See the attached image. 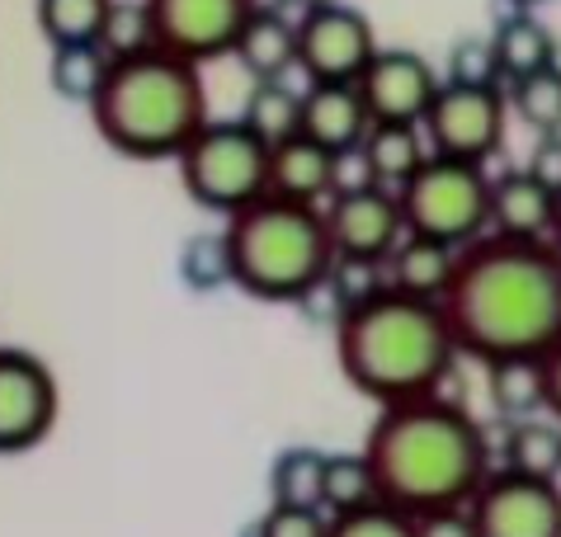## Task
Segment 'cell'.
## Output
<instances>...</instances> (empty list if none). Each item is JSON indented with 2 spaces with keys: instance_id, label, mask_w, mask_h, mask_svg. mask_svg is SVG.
I'll use <instances>...</instances> for the list:
<instances>
[{
  "instance_id": "obj_9",
  "label": "cell",
  "mask_w": 561,
  "mask_h": 537,
  "mask_svg": "<svg viewBox=\"0 0 561 537\" xmlns=\"http://www.w3.org/2000/svg\"><path fill=\"white\" fill-rule=\"evenodd\" d=\"M298 28V71L311 81H358L378 53V34L364 10L345 0H317L302 10Z\"/></svg>"
},
{
  "instance_id": "obj_18",
  "label": "cell",
  "mask_w": 561,
  "mask_h": 537,
  "mask_svg": "<svg viewBox=\"0 0 561 537\" xmlns=\"http://www.w3.org/2000/svg\"><path fill=\"white\" fill-rule=\"evenodd\" d=\"M231 57H237V67L251 76V81H284V76L298 67V28L278 10L255 5L251 20L241 24L237 43H231Z\"/></svg>"
},
{
  "instance_id": "obj_17",
  "label": "cell",
  "mask_w": 561,
  "mask_h": 537,
  "mask_svg": "<svg viewBox=\"0 0 561 537\" xmlns=\"http://www.w3.org/2000/svg\"><path fill=\"white\" fill-rule=\"evenodd\" d=\"M557 194L538 184L528 170H505L491 180V236L505 241H548Z\"/></svg>"
},
{
  "instance_id": "obj_16",
  "label": "cell",
  "mask_w": 561,
  "mask_h": 537,
  "mask_svg": "<svg viewBox=\"0 0 561 537\" xmlns=\"http://www.w3.org/2000/svg\"><path fill=\"white\" fill-rule=\"evenodd\" d=\"M340 165H345V156L325 151L321 141H311L302 133H293L270 147V194L321 208V203L345 184L340 180Z\"/></svg>"
},
{
  "instance_id": "obj_28",
  "label": "cell",
  "mask_w": 561,
  "mask_h": 537,
  "mask_svg": "<svg viewBox=\"0 0 561 537\" xmlns=\"http://www.w3.org/2000/svg\"><path fill=\"white\" fill-rule=\"evenodd\" d=\"M505 100H510V114L534 128L538 137L561 133V67L548 71H534L524 81H510L505 85Z\"/></svg>"
},
{
  "instance_id": "obj_34",
  "label": "cell",
  "mask_w": 561,
  "mask_h": 537,
  "mask_svg": "<svg viewBox=\"0 0 561 537\" xmlns=\"http://www.w3.org/2000/svg\"><path fill=\"white\" fill-rule=\"evenodd\" d=\"M331 533V514L307 510V504H270L255 524V537H325Z\"/></svg>"
},
{
  "instance_id": "obj_19",
  "label": "cell",
  "mask_w": 561,
  "mask_h": 537,
  "mask_svg": "<svg viewBox=\"0 0 561 537\" xmlns=\"http://www.w3.org/2000/svg\"><path fill=\"white\" fill-rule=\"evenodd\" d=\"M462 250L444 245V241H430V236H401L397 250L382 260V274H387V288L397 293H411V297H425V302H439L454 283V268H458Z\"/></svg>"
},
{
  "instance_id": "obj_20",
  "label": "cell",
  "mask_w": 561,
  "mask_h": 537,
  "mask_svg": "<svg viewBox=\"0 0 561 537\" xmlns=\"http://www.w3.org/2000/svg\"><path fill=\"white\" fill-rule=\"evenodd\" d=\"M354 156L364 161L368 184H382L397 194V188L430 161V141L420 133V123H373Z\"/></svg>"
},
{
  "instance_id": "obj_31",
  "label": "cell",
  "mask_w": 561,
  "mask_h": 537,
  "mask_svg": "<svg viewBox=\"0 0 561 537\" xmlns=\"http://www.w3.org/2000/svg\"><path fill=\"white\" fill-rule=\"evenodd\" d=\"M100 43L108 47V57H114V61L133 57V53H147V47H151V20H147L142 0H114Z\"/></svg>"
},
{
  "instance_id": "obj_32",
  "label": "cell",
  "mask_w": 561,
  "mask_h": 537,
  "mask_svg": "<svg viewBox=\"0 0 561 537\" xmlns=\"http://www.w3.org/2000/svg\"><path fill=\"white\" fill-rule=\"evenodd\" d=\"M325 537H415L411 514L392 510V504H364L354 514H335L331 518V533Z\"/></svg>"
},
{
  "instance_id": "obj_38",
  "label": "cell",
  "mask_w": 561,
  "mask_h": 537,
  "mask_svg": "<svg viewBox=\"0 0 561 537\" xmlns=\"http://www.w3.org/2000/svg\"><path fill=\"white\" fill-rule=\"evenodd\" d=\"M548 245L561 255V194H557V208H552V231H548Z\"/></svg>"
},
{
  "instance_id": "obj_24",
  "label": "cell",
  "mask_w": 561,
  "mask_h": 537,
  "mask_svg": "<svg viewBox=\"0 0 561 537\" xmlns=\"http://www.w3.org/2000/svg\"><path fill=\"white\" fill-rule=\"evenodd\" d=\"M486 397H491V410L505 424L542 415V368H538V358L486 363Z\"/></svg>"
},
{
  "instance_id": "obj_26",
  "label": "cell",
  "mask_w": 561,
  "mask_h": 537,
  "mask_svg": "<svg viewBox=\"0 0 561 537\" xmlns=\"http://www.w3.org/2000/svg\"><path fill=\"white\" fill-rule=\"evenodd\" d=\"M364 504H378V481L364 453H325V477H321V510L325 514H354Z\"/></svg>"
},
{
  "instance_id": "obj_30",
  "label": "cell",
  "mask_w": 561,
  "mask_h": 537,
  "mask_svg": "<svg viewBox=\"0 0 561 537\" xmlns=\"http://www.w3.org/2000/svg\"><path fill=\"white\" fill-rule=\"evenodd\" d=\"M180 278H184V288H194V293H213V288H222V283H231L227 236L208 231V236L184 241V250H180Z\"/></svg>"
},
{
  "instance_id": "obj_14",
  "label": "cell",
  "mask_w": 561,
  "mask_h": 537,
  "mask_svg": "<svg viewBox=\"0 0 561 537\" xmlns=\"http://www.w3.org/2000/svg\"><path fill=\"white\" fill-rule=\"evenodd\" d=\"M354 85L364 94L373 123H420L444 81L430 67V57L411 53V47H378Z\"/></svg>"
},
{
  "instance_id": "obj_6",
  "label": "cell",
  "mask_w": 561,
  "mask_h": 537,
  "mask_svg": "<svg viewBox=\"0 0 561 537\" xmlns=\"http://www.w3.org/2000/svg\"><path fill=\"white\" fill-rule=\"evenodd\" d=\"M175 165L190 198L217 217H231L270 194V141L241 118H208L175 156Z\"/></svg>"
},
{
  "instance_id": "obj_4",
  "label": "cell",
  "mask_w": 561,
  "mask_h": 537,
  "mask_svg": "<svg viewBox=\"0 0 561 537\" xmlns=\"http://www.w3.org/2000/svg\"><path fill=\"white\" fill-rule=\"evenodd\" d=\"M90 123L118 156L133 161H175L190 137L208 123V90L194 61L161 47L118 57L90 104Z\"/></svg>"
},
{
  "instance_id": "obj_36",
  "label": "cell",
  "mask_w": 561,
  "mask_h": 537,
  "mask_svg": "<svg viewBox=\"0 0 561 537\" xmlns=\"http://www.w3.org/2000/svg\"><path fill=\"white\" fill-rule=\"evenodd\" d=\"M528 175H534L538 184H548L552 194H561V133H548V137H538V147L534 156H528Z\"/></svg>"
},
{
  "instance_id": "obj_37",
  "label": "cell",
  "mask_w": 561,
  "mask_h": 537,
  "mask_svg": "<svg viewBox=\"0 0 561 537\" xmlns=\"http://www.w3.org/2000/svg\"><path fill=\"white\" fill-rule=\"evenodd\" d=\"M538 368H542V415L561 424V340L538 358Z\"/></svg>"
},
{
  "instance_id": "obj_8",
  "label": "cell",
  "mask_w": 561,
  "mask_h": 537,
  "mask_svg": "<svg viewBox=\"0 0 561 537\" xmlns=\"http://www.w3.org/2000/svg\"><path fill=\"white\" fill-rule=\"evenodd\" d=\"M505 128H510L505 85L444 81L430 104V114L420 118L430 156H454V161H472V165H486L491 156L505 147Z\"/></svg>"
},
{
  "instance_id": "obj_21",
  "label": "cell",
  "mask_w": 561,
  "mask_h": 537,
  "mask_svg": "<svg viewBox=\"0 0 561 537\" xmlns=\"http://www.w3.org/2000/svg\"><path fill=\"white\" fill-rule=\"evenodd\" d=\"M491 53H495V67H501V81L510 85V81H524V76H534V71L557 67V34L534 10H514L495 24Z\"/></svg>"
},
{
  "instance_id": "obj_35",
  "label": "cell",
  "mask_w": 561,
  "mask_h": 537,
  "mask_svg": "<svg viewBox=\"0 0 561 537\" xmlns=\"http://www.w3.org/2000/svg\"><path fill=\"white\" fill-rule=\"evenodd\" d=\"M411 524H415V537H477L467 504H448V510L411 514Z\"/></svg>"
},
{
  "instance_id": "obj_12",
  "label": "cell",
  "mask_w": 561,
  "mask_h": 537,
  "mask_svg": "<svg viewBox=\"0 0 561 537\" xmlns=\"http://www.w3.org/2000/svg\"><path fill=\"white\" fill-rule=\"evenodd\" d=\"M142 5L151 20V47L204 67L231 53L255 0H142Z\"/></svg>"
},
{
  "instance_id": "obj_1",
  "label": "cell",
  "mask_w": 561,
  "mask_h": 537,
  "mask_svg": "<svg viewBox=\"0 0 561 537\" xmlns=\"http://www.w3.org/2000/svg\"><path fill=\"white\" fill-rule=\"evenodd\" d=\"M439 307L458 354L481 368L501 358H542L561 340V255L548 241L481 236L458 255Z\"/></svg>"
},
{
  "instance_id": "obj_15",
  "label": "cell",
  "mask_w": 561,
  "mask_h": 537,
  "mask_svg": "<svg viewBox=\"0 0 561 537\" xmlns=\"http://www.w3.org/2000/svg\"><path fill=\"white\" fill-rule=\"evenodd\" d=\"M373 118H368V104L358 94L354 81H311L302 90V123L298 133L321 141L325 151L335 156H354L358 141L368 137Z\"/></svg>"
},
{
  "instance_id": "obj_29",
  "label": "cell",
  "mask_w": 561,
  "mask_h": 537,
  "mask_svg": "<svg viewBox=\"0 0 561 537\" xmlns=\"http://www.w3.org/2000/svg\"><path fill=\"white\" fill-rule=\"evenodd\" d=\"M321 477H325V453L284 448L270 467L274 504H307V510H321Z\"/></svg>"
},
{
  "instance_id": "obj_10",
  "label": "cell",
  "mask_w": 561,
  "mask_h": 537,
  "mask_svg": "<svg viewBox=\"0 0 561 537\" xmlns=\"http://www.w3.org/2000/svg\"><path fill=\"white\" fill-rule=\"evenodd\" d=\"M61 391L53 368L28 350L0 344V457H20L53 434Z\"/></svg>"
},
{
  "instance_id": "obj_2",
  "label": "cell",
  "mask_w": 561,
  "mask_h": 537,
  "mask_svg": "<svg viewBox=\"0 0 561 537\" xmlns=\"http://www.w3.org/2000/svg\"><path fill=\"white\" fill-rule=\"evenodd\" d=\"M378 481V500L401 514H430L448 504H467L491 477V438L458 401L420 397L382 405L364 448Z\"/></svg>"
},
{
  "instance_id": "obj_3",
  "label": "cell",
  "mask_w": 561,
  "mask_h": 537,
  "mask_svg": "<svg viewBox=\"0 0 561 537\" xmlns=\"http://www.w3.org/2000/svg\"><path fill=\"white\" fill-rule=\"evenodd\" d=\"M335 358L358 397L382 405L439 397L454 363L462 358L439 302L382 288L368 302L340 311Z\"/></svg>"
},
{
  "instance_id": "obj_25",
  "label": "cell",
  "mask_w": 561,
  "mask_h": 537,
  "mask_svg": "<svg viewBox=\"0 0 561 537\" xmlns=\"http://www.w3.org/2000/svg\"><path fill=\"white\" fill-rule=\"evenodd\" d=\"M241 123L255 137L270 141V147L274 141H284V137H293L298 133V123H302V90H293L288 81H251Z\"/></svg>"
},
{
  "instance_id": "obj_7",
  "label": "cell",
  "mask_w": 561,
  "mask_h": 537,
  "mask_svg": "<svg viewBox=\"0 0 561 537\" xmlns=\"http://www.w3.org/2000/svg\"><path fill=\"white\" fill-rule=\"evenodd\" d=\"M401 222L411 236H430L454 250L477 245L491 236V175L486 165L430 156L415 175L397 188Z\"/></svg>"
},
{
  "instance_id": "obj_5",
  "label": "cell",
  "mask_w": 561,
  "mask_h": 537,
  "mask_svg": "<svg viewBox=\"0 0 561 537\" xmlns=\"http://www.w3.org/2000/svg\"><path fill=\"white\" fill-rule=\"evenodd\" d=\"M222 236L231 255V283L260 302H302L335 264L321 208L278 194H264L251 208L231 213Z\"/></svg>"
},
{
  "instance_id": "obj_13",
  "label": "cell",
  "mask_w": 561,
  "mask_h": 537,
  "mask_svg": "<svg viewBox=\"0 0 561 537\" xmlns=\"http://www.w3.org/2000/svg\"><path fill=\"white\" fill-rule=\"evenodd\" d=\"M325 231H331V245L340 260H373L382 264L397 250V241L407 236L401 222V203L392 188L382 184H340L331 198L321 203Z\"/></svg>"
},
{
  "instance_id": "obj_39",
  "label": "cell",
  "mask_w": 561,
  "mask_h": 537,
  "mask_svg": "<svg viewBox=\"0 0 561 537\" xmlns=\"http://www.w3.org/2000/svg\"><path fill=\"white\" fill-rule=\"evenodd\" d=\"M519 10H534V5H548V0H514Z\"/></svg>"
},
{
  "instance_id": "obj_11",
  "label": "cell",
  "mask_w": 561,
  "mask_h": 537,
  "mask_svg": "<svg viewBox=\"0 0 561 537\" xmlns=\"http://www.w3.org/2000/svg\"><path fill=\"white\" fill-rule=\"evenodd\" d=\"M477 537H561V485L495 467L467 500Z\"/></svg>"
},
{
  "instance_id": "obj_33",
  "label": "cell",
  "mask_w": 561,
  "mask_h": 537,
  "mask_svg": "<svg viewBox=\"0 0 561 537\" xmlns=\"http://www.w3.org/2000/svg\"><path fill=\"white\" fill-rule=\"evenodd\" d=\"M444 81H458V85H505L501 67H495V53H491V38H462V43H454Z\"/></svg>"
},
{
  "instance_id": "obj_23",
  "label": "cell",
  "mask_w": 561,
  "mask_h": 537,
  "mask_svg": "<svg viewBox=\"0 0 561 537\" xmlns=\"http://www.w3.org/2000/svg\"><path fill=\"white\" fill-rule=\"evenodd\" d=\"M108 67H114V57H108L104 43H61V47H53L48 81L61 100L90 108L108 81Z\"/></svg>"
},
{
  "instance_id": "obj_27",
  "label": "cell",
  "mask_w": 561,
  "mask_h": 537,
  "mask_svg": "<svg viewBox=\"0 0 561 537\" xmlns=\"http://www.w3.org/2000/svg\"><path fill=\"white\" fill-rule=\"evenodd\" d=\"M114 0H38V28L53 47L61 43H100Z\"/></svg>"
},
{
  "instance_id": "obj_22",
  "label": "cell",
  "mask_w": 561,
  "mask_h": 537,
  "mask_svg": "<svg viewBox=\"0 0 561 537\" xmlns=\"http://www.w3.org/2000/svg\"><path fill=\"white\" fill-rule=\"evenodd\" d=\"M501 457H505V471L557 481V477H561V424H557L552 415L514 420L510 430H505Z\"/></svg>"
}]
</instances>
